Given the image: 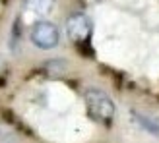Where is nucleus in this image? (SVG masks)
<instances>
[{
  "label": "nucleus",
  "instance_id": "20e7f679",
  "mask_svg": "<svg viewBox=\"0 0 159 143\" xmlns=\"http://www.w3.org/2000/svg\"><path fill=\"white\" fill-rule=\"evenodd\" d=\"M25 8H27L29 14L43 18V15H47V14L51 12L52 0H25Z\"/></svg>",
  "mask_w": 159,
  "mask_h": 143
},
{
  "label": "nucleus",
  "instance_id": "f257e3e1",
  "mask_svg": "<svg viewBox=\"0 0 159 143\" xmlns=\"http://www.w3.org/2000/svg\"><path fill=\"white\" fill-rule=\"evenodd\" d=\"M85 101V110L91 116V120L99 124H109L115 118V102L111 101V97L101 91V89H87L84 95Z\"/></svg>",
  "mask_w": 159,
  "mask_h": 143
},
{
  "label": "nucleus",
  "instance_id": "423d86ee",
  "mask_svg": "<svg viewBox=\"0 0 159 143\" xmlns=\"http://www.w3.org/2000/svg\"><path fill=\"white\" fill-rule=\"evenodd\" d=\"M80 4H84V6H91V4H99L103 2V0H78Z\"/></svg>",
  "mask_w": 159,
  "mask_h": 143
},
{
  "label": "nucleus",
  "instance_id": "39448f33",
  "mask_svg": "<svg viewBox=\"0 0 159 143\" xmlns=\"http://www.w3.org/2000/svg\"><path fill=\"white\" fill-rule=\"evenodd\" d=\"M132 116H134V120H136L148 133H152V136H157L159 137V120H155V118H152V116L138 114V112H132Z\"/></svg>",
  "mask_w": 159,
  "mask_h": 143
},
{
  "label": "nucleus",
  "instance_id": "f03ea898",
  "mask_svg": "<svg viewBox=\"0 0 159 143\" xmlns=\"http://www.w3.org/2000/svg\"><path fill=\"white\" fill-rule=\"evenodd\" d=\"M91 31H93L91 20L87 18L85 14L76 12L72 15H68V20H66V35H68V39L72 43H76V45L87 43L89 37H91Z\"/></svg>",
  "mask_w": 159,
  "mask_h": 143
},
{
  "label": "nucleus",
  "instance_id": "7ed1b4c3",
  "mask_svg": "<svg viewBox=\"0 0 159 143\" xmlns=\"http://www.w3.org/2000/svg\"><path fill=\"white\" fill-rule=\"evenodd\" d=\"M60 41V33L58 27L51 21H37L31 27V43L43 50H51L58 45Z\"/></svg>",
  "mask_w": 159,
  "mask_h": 143
}]
</instances>
